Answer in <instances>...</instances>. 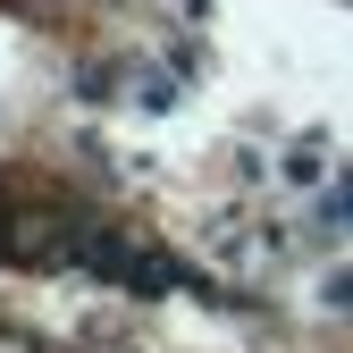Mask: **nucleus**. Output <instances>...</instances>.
I'll return each mask as SVG.
<instances>
[{"instance_id": "1", "label": "nucleus", "mask_w": 353, "mask_h": 353, "mask_svg": "<svg viewBox=\"0 0 353 353\" xmlns=\"http://www.w3.org/2000/svg\"><path fill=\"white\" fill-rule=\"evenodd\" d=\"M76 252L93 261V270H110V278H126L135 294H168V286H176V270H168V261H152V252H135V244H118V236H84Z\"/></svg>"}]
</instances>
